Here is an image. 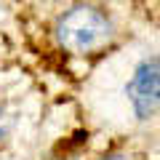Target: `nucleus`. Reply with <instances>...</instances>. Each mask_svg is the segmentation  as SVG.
<instances>
[{
  "label": "nucleus",
  "mask_w": 160,
  "mask_h": 160,
  "mask_svg": "<svg viewBox=\"0 0 160 160\" xmlns=\"http://www.w3.org/2000/svg\"><path fill=\"white\" fill-rule=\"evenodd\" d=\"M115 29L109 16L96 6L80 3L64 11L56 22V40L69 53H91L96 48L107 46Z\"/></svg>",
  "instance_id": "1"
},
{
  "label": "nucleus",
  "mask_w": 160,
  "mask_h": 160,
  "mask_svg": "<svg viewBox=\"0 0 160 160\" xmlns=\"http://www.w3.org/2000/svg\"><path fill=\"white\" fill-rule=\"evenodd\" d=\"M131 109L139 120H149L160 109V56H149L136 64L126 86Z\"/></svg>",
  "instance_id": "2"
},
{
  "label": "nucleus",
  "mask_w": 160,
  "mask_h": 160,
  "mask_svg": "<svg viewBox=\"0 0 160 160\" xmlns=\"http://www.w3.org/2000/svg\"><path fill=\"white\" fill-rule=\"evenodd\" d=\"M102 160H131L128 155H123V152H112V155H104Z\"/></svg>",
  "instance_id": "3"
},
{
  "label": "nucleus",
  "mask_w": 160,
  "mask_h": 160,
  "mask_svg": "<svg viewBox=\"0 0 160 160\" xmlns=\"http://www.w3.org/2000/svg\"><path fill=\"white\" fill-rule=\"evenodd\" d=\"M3 133H6V128H3V115H0V136H3Z\"/></svg>",
  "instance_id": "4"
}]
</instances>
